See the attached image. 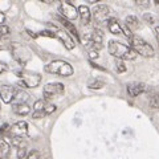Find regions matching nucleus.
I'll return each mask as SVG.
<instances>
[{"label": "nucleus", "instance_id": "nucleus-1", "mask_svg": "<svg viewBox=\"0 0 159 159\" xmlns=\"http://www.w3.org/2000/svg\"><path fill=\"white\" fill-rule=\"evenodd\" d=\"M107 49H109V53L111 56L117 57L118 60H135L138 54L133 51L130 48V45H126V44H122L119 41H109V45H107Z\"/></svg>", "mask_w": 159, "mask_h": 159}, {"label": "nucleus", "instance_id": "nucleus-2", "mask_svg": "<svg viewBox=\"0 0 159 159\" xmlns=\"http://www.w3.org/2000/svg\"><path fill=\"white\" fill-rule=\"evenodd\" d=\"M44 70L47 73L57 74V76H61V77H70L74 73L73 66L69 62L64 61V60H54V61H51L44 66Z\"/></svg>", "mask_w": 159, "mask_h": 159}, {"label": "nucleus", "instance_id": "nucleus-3", "mask_svg": "<svg viewBox=\"0 0 159 159\" xmlns=\"http://www.w3.org/2000/svg\"><path fill=\"white\" fill-rule=\"evenodd\" d=\"M130 41V48L133 49L134 52L137 54H141L143 57H154V54H155V51H154V48L148 44L146 40H143L142 37L139 36H134L129 40Z\"/></svg>", "mask_w": 159, "mask_h": 159}, {"label": "nucleus", "instance_id": "nucleus-4", "mask_svg": "<svg viewBox=\"0 0 159 159\" xmlns=\"http://www.w3.org/2000/svg\"><path fill=\"white\" fill-rule=\"evenodd\" d=\"M16 76L19 78V84L24 88H36L41 82V76L39 73H34L27 69H21V70L16 72Z\"/></svg>", "mask_w": 159, "mask_h": 159}, {"label": "nucleus", "instance_id": "nucleus-5", "mask_svg": "<svg viewBox=\"0 0 159 159\" xmlns=\"http://www.w3.org/2000/svg\"><path fill=\"white\" fill-rule=\"evenodd\" d=\"M65 92V85L61 82H49L43 89V96L44 99H52L56 96H62Z\"/></svg>", "mask_w": 159, "mask_h": 159}, {"label": "nucleus", "instance_id": "nucleus-6", "mask_svg": "<svg viewBox=\"0 0 159 159\" xmlns=\"http://www.w3.org/2000/svg\"><path fill=\"white\" fill-rule=\"evenodd\" d=\"M93 19L97 23H107L111 19V9L106 4H98L93 8Z\"/></svg>", "mask_w": 159, "mask_h": 159}, {"label": "nucleus", "instance_id": "nucleus-7", "mask_svg": "<svg viewBox=\"0 0 159 159\" xmlns=\"http://www.w3.org/2000/svg\"><path fill=\"white\" fill-rule=\"evenodd\" d=\"M49 28H53V33L56 34V39H58L60 41L64 44V47H65L68 51H72L76 47V43H74L73 37L70 36L69 33H66L64 29H60L57 27H53V25H49Z\"/></svg>", "mask_w": 159, "mask_h": 159}, {"label": "nucleus", "instance_id": "nucleus-8", "mask_svg": "<svg viewBox=\"0 0 159 159\" xmlns=\"http://www.w3.org/2000/svg\"><path fill=\"white\" fill-rule=\"evenodd\" d=\"M60 15L66 20H74L78 17V8H76L72 3L69 2H61L58 6Z\"/></svg>", "mask_w": 159, "mask_h": 159}, {"label": "nucleus", "instance_id": "nucleus-9", "mask_svg": "<svg viewBox=\"0 0 159 159\" xmlns=\"http://www.w3.org/2000/svg\"><path fill=\"white\" fill-rule=\"evenodd\" d=\"M17 89L9 85H3L0 86V98L4 103H13L15 96H16Z\"/></svg>", "mask_w": 159, "mask_h": 159}, {"label": "nucleus", "instance_id": "nucleus-10", "mask_svg": "<svg viewBox=\"0 0 159 159\" xmlns=\"http://www.w3.org/2000/svg\"><path fill=\"white\" fill-rule=\"evenodd\" d=\"M28 134V123L25 121H19L11 126V137L23 138Z\"/></svg>", "mask_w": 159, "mask_h": 159}, {"label": "nucleus", "instance_id": "nucleus-11", "mask_svg": "<svg viewBox=\"0 0 159 159\" xmlns=\"http://www.w3.org/2000/svg\"><path fill=\"white\" fill-rule=\"evenodd\" d=\"M146 90H147V86L143 82H130L127 85V94L130 97H138L139 94L145 93Z\"/></svg>", "mask_w": 159, "mask_h": 159}, {"label": "nucleus", "instance_id": "nucleus-12", "mask_svg": "<svg viewBox=\"0 0 159 159\" xmlns=\"http://www.w3.org/2000/svg\"><path fill=\"white\" fill-rule=\"evenodd\" d=\"M90 41H92L93 48L96 49V51L102 49V43H103V33H102V31H99V29H97V28H93L92 29Z\"/></svg>", "mask_w": 159, "mask_h": 159}, {"label": "nucleus", "instance_id": "nucleus-13", "mask_svg": "<svg viewBox=\"0 0 159 159\" xmlns=\"http://www.w3.org/2000/svg\"><path fill=\"white\" fill-rule=\"evenodd\" d=\"M56 19H57V21L58 23H61V25H64L69 32H70L74 37H76V40H78V41H81V36H80V33H78V31H77V28L73 25V24L69 21V20H66V19H64L62 16H56Z\"/></svg>", "mask_w": 159, "mask_h": 159}, {"label": "nucleus", "instance_id": "nucleus-14", "mask_svg": "<svg viewBox=\"0 0 159 159\" xmlns=\"http://www.w3.org/2000/svg\"><path fill=\"white\" fill-rule=\"evenodd\" d=\"M78 15L82 20L84 25H89L90 19H92V11L89 9V7L88 6H80L78 7Z\"/></svg>", "mask_w": 159, "mask_h": 159}, {"label": "nucleus", "instance_id": "nucleus-15", "mask_svg": "<svg viewBox=\"0 0 159 159\" xmlns=\"http://www.w3.org/2000/svg\"><path fill=\"white\" fill-rule=\"evenodd\" d=\"M125 25L130 29V31H135V29L141 28V23H139V19L134 15H129L125 19Z\"/></svg>", "mask_w": 159, "mask_h": 159}, {"label": "nucleus", "instance_id": "nucleus-16", "mask_svg": "<svg viewBox=\"0 0 159 159\" xmlns=\"http://www.w3.org/2000/svg\"><path fill=\"white\" fill-rule=\"evenodd\" d=\"M12 110L17 116H27L31 111V107L28 103H15V105H12Z\"/></svg>", "mask_w": 159, "mask_h": 159}, {"label": "nucleus", "instance_id": "nucleus-17", "mask_svg": "<svg viewBox=\"0 0 159 159\" xmlns=\"http://www.w3.org/2000/svg\"><path fill=\"white\" fill-rule=\"evenodd\" d=\"M107 28H109V31L114 34H122V25L119 24V21L116 17H111L107 21Z\"/></svg>", "mask_w": 159, "mask_h": 159}, {"label": "nucleus", "instance_id": "nucleus-18", "mask_svg": "<svg viewBox=\"0 0 159 159\" xmlns=\"http://www.w3.org/2000/svg\"><path fill=\"white\" fill-rule=\"evenodd\" d=\"M9 152H11V146L7 141L0 139V159H6L8 158Z\"/></svg>", "mask_w": 159, "mask_h": 159}, {"label": "nucleus", "instance_id": "nucleus-19", "mask_svg": "<svg viewBox=\"0 0 159 159\" xmlns=\"http://www.w3.org/2000/svg\"><path fill=\"white\" fill-rule=\"evenodd\" d=\"M88 86L90 89H101V88L105 86V81L101 78H98V77H93L88 81Z\"/></svg>", "mask_w": 159, "mask_h": 159}, {"label": "nucleus", "instance_id": "nucleus-20", "mask_svg": "<svg viewBox=\"0 0 159 159\" xmlns=\"http://www.w3.org/2000/svg\"><path fill=\"white\" fill-rule=\"evenodd\" d=\"M29 98L28 94L24 92V90H19L16 92V96H15V99H13V105L15 103H27V99Z\"/></svg>", "mask_w": 159, "mask_h": 159}, {"label": "nucleus", "instance_id": "nucleus-21", "mask_svg": "<svg viewBox=\"0 0 159 159\" xmlns=\"http://www.w3.org/2000/svg\"><path fill=\"white\" fill-rule=\"evenodd\" d=\"M11 143L17 147V148H27V142L23 138H17V137H11Z\"/></svg>", "mask_w": 159, "mask_h": 159}, {"label": "nucleus", "instance_id": "nucleus-22", "mask_svg": "<svg viewBox=\"0 0 159 159\" xmlns=\"http://www.w3.org/2000/svg\"><path fill=\"white\" fill-rule=\"evenodd\" d=\"M47 106V102H45V99H37L36 102H34V105H33V110L34 111H41L44 110Z\"/></svg>", "mask_w": 159, "mask_h": 159}, {"label": "nucleus", "instance_id": "nucleus-23", "mask_svg": "<svg viewBox=\"0 0 159 159\" xmlns=\"http://www.w3.org/2000/svg\"><path fill=\"white\" fill-rule=\"evenodd\" d=\"M150 106L152 109H158L159 107V93L154 94V96L150 98Z\"/></svg>", "mask_w": 159, "mask_h": 159}, {"label": "nucleus", "instance_id": "nucleus-24", "mask_svg": "<svg viewBox=\"0 0 159 159\" xmlns=\"http://www.w3.org/2000/svg\"><path fill=\"white\" fill-rule=\"evenodd\" d=\"M116 69H117L118 73L126 72V65H125V62H123L122 60H117V62H116Z\"/></svg>", "mask_w": 159, "mask_h": 159}, {"label": "nucleus", "instance_id": "nucleus-25", "mask_svg": "<svg viewBox=\"0 0 159 159\" xmlns=\"http://www.w3.org/2000/svg\"><path fill=\"white\" fill-rule=\"evenodd\" d=\"M9 33H11V29H9L8 25H0V37H7L9 36Z\"/></svg>", "mask_w": 159, "mask_h": 159}, {"label": "nucleus", "instance_id": "nucleus-26", "mask_svg": "<svg viewBox=\"0 0 159 159\" xmlns=\"http://www.w3.org/2000/svg\"><path fill=\"white\" fill-rule=\"evenodd\" d=\"M57 110V106L56 105H53V103H48V105L45 106V109H44V111H45L47 116H49V114H52Z\"/></svg>", "mask_w": 159, "mask_h": 159}, {"label": "nucleus", "instance_id": "nucleus-27", "mask_svg": "<svg viewBox=\"0 0 159 159\" xmlns=\"http://www.w3.org/2000/svg\"><path fill=\"white\" fill-rule=\"evenodd\" d=\"M143 19H145L148 24H151V25H152V24H155V23H157L155 16H152L151 13H145V15H143Z\"/></svg>", "mask_w": 159, "mask_h": 159}, {"label": "nucleus", "instance_id": "nucleus-28", "mask_svg": "<svg viewBox=\"0 0 159 159\" xmlns=\"http://www.w3.org/2000/svg\"><path fill=\"white\" fill-rule=\"evenodd\" d=\"M27 159H40V152L37 150H31L27 154Z\"/></svg>", "mask_w": 159, "mask_h": 159}, {"label": "nucleus", "instance_id": "nucleus-29", "mask_svg": "<svg viewBox=\"0 0 159 159\" xmlns=\"http://www.w3.org/2000/svg\"><path fill=\"white\" fill-rule=\"evenodd\" d=\"M47 114H45V111L44 110H41V111H33V114H32V118L33 119H40V118H44Z\"/></svg>", "mask_w": 159, "mask_h": 159}, {"label": "nucleus", "instance_id": "nucleus-30", "mask_svg": "<svg viewBox=\"0 0 159 159\" xmlns=\"http://www.w3.org/2000/svg\"><path fill=\"white\" fill-rule=\"evenodd\" d=\"M27 148H17V158L19 159H24L27 158Z\"/></svg>", "mask_w": 159, "mask_h": 159}, {"label": "nucleus", "instance_id": "nucleus-31", "mask_svg": "<svg viewBox=\"0 0 159 159\" xmlns=\"http://www.w3.org/2000/svg\"><path fill=\"white\" fill-rule=\"evenodd\" d=\"M40 36H45V37H52V39H56V34L53 33V31H41L39 33Z\"/></svg>", "mask_w": 159, "mask_h": 159}, {"label": "nucleus", "instance_id": "nucleus-32", "mask_svg": "<svg viewBox=\"0 0 159 159\" xmlns=\"http://www.w3.org/2000/svg\"><path fill=\"white\" fill-rule=\"evenodd\" d=\"M135 4L138 7H142V8H147L150 6V3H148L147 0H135Z\"/></svg>", "mask_w": 159, "mask_h": 159}, {"label": "nucleus", "instance_id": "nucleus-33", "mask_svg": "<svg viewBox=\"0 0 159 159\" xmlns=\"http://www.w3.org/2000/svg\"><path fill=\"white\" fill-rule=\"evenodd\" d=\"M7 70H8V65H7V64H4V62L0 61V74L4 73V72H7Z\"/></svg>", "mask_w": 159, "mask_h": 159}, {"label": "nucleus", "instance_id": "nucleus-34", "mask_svg": "<svg viewBox=\"0 0 159 159\" xmlns=\"http://www.w3.org/2000/svg\"><path fill=\"white\" fill-rule=\"evenodd\" d=\"M89 56H90L92 58H98V52L97 51H89Z\"/></svg>", "mask_w": 159, "mask_h": 159}, {"label": "nucleus", "instance_id": "nucleus-35", "mask_svg": "<svg viewBox=\"0 0 159 159\" xmlns=\"http://www.w3.org/2000/svg\"><path fill=\"white\" fill-rule=\"evenodd\" d=\"M4 21H6V15H4V12L0 11V25H3Z\"/></svg>", "mask_w": 159, "mask_h": 159}, {"label": "nucleus", "instance_id": "nucleus-36", "mask_svg": "<svg viewBox=\"0 0 159 159\" xmlns=\"http://www.w3.org/2000/svg\"><path fill=\"white\" fill-rule=\"evenodd\" d=\"M27 33H29V34H31V36H32L33 39H36V37H37V34H36V33H33L32 31H29V29H27Z\"/></svg>", "mask_w": 159, "mask_h": 159}, {"label": "nucleus", "instance_id": "nucleus-37", "mask_svg": "<svg viewBox=\"0 0 159 159\" xmlns=\"http://www.w3.org/2000/svg\"><path fill=\"white\" fill-rule=\"evenodd\" d=\"M155 32H157V36H159V25L155 27Z\"/></svg>", "mask_w": 159, "mask_h": 159}, {"label": "nucleus", "instance_id": "nucleus-38", "mask_svg": "<svg viewBox=\"0 0 159 159\" xmlns=\"http://www.w3.org/2000/svg\"><path fill=\"white\" fill-rule=\"evenodd\" d=\"M155 4H159V0H155Z\"/></svg>", "mask_w": 159, "mask_h": 159}, {"label": "nucleus", "instance_id": "nucleus-39", "mask_svg": "<svg viewBox=\"0 0 159 159\" xmlns=\"http://www.w3.org/2000/svg\"><path fill=\"white\" fill-rule=\"evenodd\" d=\"M157 39H158V41H159V36H157Z\"/></svg>", "mask_w": 159, "mask_h": 159}, {"label": "nucleus", "instance_id": "nucleus-40", "mask_svg": "<svg viewBox=\"0 0 159 159\" xmlns=\"http://www.w3.org/2000/svg\"><path fill=\"white\" fill-rule=\"evenodd\" d=\"M0 51H2V47H0Z\"/></svg>", "mask_w": 159, "mask_h": 159}, {"label": "nucleus", "instance_id": "nucleus-41", "mask_svg": "<svg viewBox=\"0 0 159 159\" xmlns=\"http://www.w3.org/2000/svg\"><path fill=\"white\" fill-rule=\"evenodd\" d=\"M6 159H8V158H6Z\"/></svg>", "mask_w": 159, "mask_h": 159}]
</instances>
